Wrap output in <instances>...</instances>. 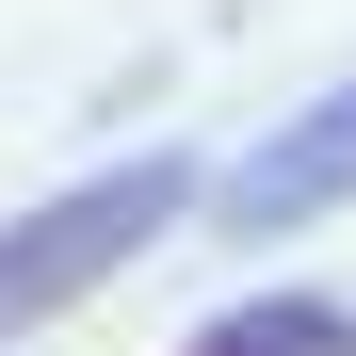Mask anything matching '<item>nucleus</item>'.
<instances>
[{"label": "nucleus", "mask_w": 356, "mask_h": 356, "mask_svg": "<svg viewBox=\"0 0 356 356\" xmlns=\"http://www.w3.org/2000/svg\"><path fill=\"white\" fill-rule=\"evenodd\" d=\"M178 211H195V162H162V146L113 162V178H81V195H49V211H17L0 227V356H17L33 324H65L81 291H113Z\"/></svg>", "instance_id": "nucleus-1"}, {"label": "nucleus", "mask_w": 356, "mask_h": 356, "mask_svg": "<svg viewBox=\"0 0 356 356\" xmlns=\"http://www.w3.org/2000/svg\"><path fill=\"white\" fill-rule=\"evenodd\" d=\"M324 211H356V81H324L275 146L227 162V227H243V243L259 227H324Z\"/></svg>", "instance_id": "nucleus-2"}, {"label": "nucleus", "mask_w": 356, "mask_h": 356, "mask_svg": "<svg viewBox=\"0 0 356 356\" xmlns=\"http://www.w3.org/2000/svg\"><path fill=\"white\" fill-rule=\"evenodd\" d=\"M178 356H356V308H324V291H275V308H211Z\"/></svg>", "instance_id": "nucleus-3"}]
</instances>
